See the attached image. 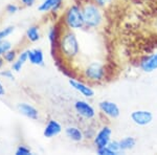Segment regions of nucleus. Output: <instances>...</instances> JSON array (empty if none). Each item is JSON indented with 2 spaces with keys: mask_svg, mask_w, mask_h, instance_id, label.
<instances>
[{
  "mask_svg": "<svg viewBox=\"0 0 157 155\" xmlns=\"http://www.w3.org/2000/svg\"><path fill=\"white\" fill-rule=\"evenodd\" d=\"M82 11L86 26L91 27V29H95V27L100 26L103 21V15L101 10L98 9V6L87 4Z\"/></svg>",
  "mask_w": 157,
  "mask_h": 155,
  "instance_id": "obj_1",
  "label": "nucleus"
},
{
  "mask_svg": "<svg viewBox=\"0 0 157 155\" xmlns=\"http://www.w3.org/2000/svg\"><path fill=\"white\" fill-rule=\"evenodd\" d=\"M60 48L66 57H75L78 54V50H80V46H78V42L75 35L71 32L65 34L60 42Z\"/></svg>",
  "mask_w": 157,
  "mask_h": 155,
  "instance_id": "obj_2",
  "label": "nucleus"
},
{
  "mask_svg": "<svg viewBox=\"0 0 157 155\" xmlns=\"http://www.w3.org/2000/svg\"><path fill=\"white\" fill-rule=\"evenodd\" d=\"M65 21H66V24L70 29H82L85 25L83 11L78 6H72L71 7H69V10L66 13Z\"/></svg>",
  "mask_w": 157,
  "mask_h": 155,
  "instance_id": "obj_3",
  "label": "nucleus"
},
{
  "mask_svg": "<svg viewBox=\"0 0 157 155\" xmlns=\"http://www.w3.org/2000/svg\"><path fill=\"white\" fill-rule=\"evenodd\" d=\"M105 67L100 62H92L85 69V76L91 81H102L105 77Z\"/></svg>",
  "mask_w": 157,
  "mask_h": 155,
  "instance_id": "obj_4",
  "label": "nucleus"
},
{
  "mask_svg": "<svg viewBox=\"0 0 157 155\" xmlns=\"http://www.w3.org/2000/svg\"><path fill=\"white\" fill-rule=\"evenodd\" d=\"M111 136H112V130H111L110 127H102V129H100V131L94 136V145L97 149L108 146V144L111 141Z\"/></svg>",
  "mask_w": 157,
  "mask_h": 155,
  "instance_id": "obj_5",
  "label": "nucleus"
},
{
  "mask_svg": "<svg viewBox=\"0 0 157 155\" xmlns=\"http://www.w3.org/2000/svg\"><path fill=\"white\" fill-rule=\"evenodd\" d=\"M131 119L137 126H147L153 121V114L148 110H135L131 113Z\"/></svg>",
  "mask_w": 157,
  "mask_h": 155,
  "instance_id": "obj_6",
  "label": "nucleus"
},
{
  "mask_svg": "<svg viewBox=\"0 0 157 155\" xmlns=\"http://www.w3.org/2000/svg\"><path fill=\"white\" fill-rule=\"evenodd\" d=\"M75 109L78 112V114H80L84 118L90 119L95 116L94 108L86 101H77L75 104Z\"/></svg>",
  "mask_w": 157,
  "mask_h": 155,
  "instance_id": "obj_7",
  "label": "nucleus"
},
{
  "mask_svg": "<svg viewBox=\"0 0 157 155\" xmlns=\"http://www.w3.org/2000/svg\"><path fill=\"white\" fill-rule=\"evenodd\" d=\"M98 107H100L101 111L104 114H106V115L111 118H118L121 114V110L118 108V106L111 101H102L98 104Z\"/></svg>",
  "mask_w": 157,
  "mask_h": 155,
  "instance_id": "obj_8",
  "label": "nucleus"
},
{
  "mask_svg": "<svg viewBox=\"0 0 157 155\" xmlns=\"http://www.w3.org/2000/svg\"><path fill=\"white\" fill-rule=\"evenodd\" d=\"M69 84H70V86H71L73 89H75L78 92H80L81 95H83L85 98H92V96L94 95V90H93L91 87H89V86H87L86 84H84V83L78 82V81H77V80H72V79H70Z\"/></svg>",
  "mask_w": 157,
  "mask_h": 155,
  "instance_id": "obj_9",
  "label": "nucleus"
},
{
  "mask_svg": "<svg viewBox=\"0 0 157 155\" xmlns=\"http://www.w3.org/2000/svg\"><path fill=\"white\" fill-rule=\"evenodd\" d=\"M140 68L145 72H152L157 69V52L147 56L140 62Z\"/></svg>",
  "mask_w": 157,
  "mask_h": 155,
  "instance_id": "obj_10",
  "label": "nucleus"
},
{
  "mask_svg": "<svg viewBox=\"0 0 157 155\" xmlns=\"http://www.w3.org/2000/svg\"><path fill=\"white\" fill-rule=\"evenodd\" d=\"M61 131H62V127H61L60 124L57 121H55V119H50L46 127H45L43 134H44L45 137L52 138V137L58 135Z\"/></svg>",
  "mask_w": 157,
  "mask_h": 155,
  "instance_id": "obj_11",
  "label": "nucleus"
},
{
  "mask_svg": "<svg viewBox=\"0 0 157 155\" xmlns=\"http://www.w3.org/2000/svg\"><path fill=\"white\" fill-rule=\"evenodd\" d=\"M18 109L22 114H24L25 116H27V118H29L36 119V118H38V115H39L37 109L26 103L19 104Z\"/></svg>",
  "mask_w": 157,
  "mask_h": 155,
  "instance_id": "obj_12",
  "label": "nucleus"
},
{
  "mask_svg": "<svg viewBox=\"0 0 157 155\" xmlns=\"http://www.w3.org/2000/svg\"><path fill=\"white\" fill-rule=\"evenodd\" d=\"M62 3V0H45L44 2H42L39 6V11L40 12H48V11H57L59 9V6Z\"/></svg>",
  "mask_w": 157,
  "mask_h": 155,
  "instance_id": "obj_13",
  "label": "nucleus"
},
{
  "mask_svg": "<svg viewBox=\"0 0 157 155\" xmlns=\"http://www.w3.org/2000/svg\"><path fill=\"white\" fill-rule=\"evenodd\" d=\"M29 60L34 65H42L43 64V52L41 49H33L29 50Z\"/></svg>",
  "mask_w": 157,
  "mask_h": 155,
  "instance_id": "obj_14",
  "label": "nucleus"
},
{
  "mask_svg": "<svg viewBox=\"0 0 157 155\" xmlns=\"http://www.w3.org/2000/svg\"><path fill=\"white\" fill-rule=\"evenodd\" d=\"M65 133L73 141H81L83 139V137H84L83 132L78 127H68L65 130Z\"/></svg>",
  "mask_w": 157,
  "mask_h": 155,
  "instance_id": "obj_15",
  "label": "nucleus"
},
{
  "mask_svg": "<svg viewBox=\"0 0 157 155\" xmlns=\"http://www.w3.org/2000/svg\"><path fill=\"white\" fill-rule=\"evenodd\" d=\"M120 144L121 151H127V150H131L135 147L136 141L132 136H126L121 141H120Z\"/></svg>",
  "mask_w": 157,
  "mask_h": 155,
  "instance_id": "obj_16",
  "label": "nucleus"
},
{
  "mask_svg": "<svg viewBox=\"0 0 157 155\" xmlns=\"http://www.w3.org/2000/svg\"><path fill=\"white\" fill-rule=\"evenodd\" d=\"M26 36L32 42H36L40 39V34H39V29L37 26H32L27 29L26 32Z\"/></svg>",
  "mask_w": 157,
  "mask_h": 155,
  "instance_id": "obj_17",
  "label": "nucleus"
},
{
  "mask_svg": "<svg viewBox=\"0 0 157 155\" xmlns=\"http://www.w3.org/2000/svg\"><path fill=\"white\" fill-rule=\"evenodd\" d=\"M58 38H59V32H58V29L57 27H52L48 33V39H49L50 43L52 44V46H55V44H57Z\"/></svg>",
  "mask_w": 157,
  "mask_h": 155,
  "instance_id": "obj_18",
  "label": "nucleus"
},
{
  "mask_svg": "<svg viewBox=\"0 0 157 155\" xmlns=\"http://www.w3.org/2000/svg\"><path fill=\"white\" fill-rule=\"evenodd\" d=\"M108 147L110 148L111 150H112L114 153L117 155V154H120L121 152H123L121 151V144H120V141H111L110 143L108 144Z\"/></svg>",
  "mask_w": 157,
  "mask_h": 155,
  "instance_id": "obj_19",
  "label": "nucleus"
},
{
  "mask_svg": "<svg viewBox=\"0 0 157 155\" xmlns=\"http://www.w3.org/2000/svg\"><path fill=\"white\" fill-rule=\"evenodd\" d=\"M12 45L10 42L7 41H0V55L2 54H6V52H9L10 49H11Z\"/></svg>",
  "mask_w": 157,
  "mask_h": 155,
  "instance_id": "obj_20",
  "label": "nucleus"
},
{
  "mask_svg": "<svg viewBox=\"0 0 157 155\" xmlns=\"http://www.w3.org/2000/svg\"><path fill=\"white\" fill-rule=\"evenodd\" d=\"M98 154H100V155H116L108 146L98 149Z\"/></svg>",
  "mask_w": 157,
  "mask_h": 155,
  "instance_id": "obj_21",
  "label": "nucleus"
},
{
  "mask_svg": "<svg viewBox=\"0 0 157 155\" xmlns=\"http://www.w3.org/2000/svg\"><path fill=\"white\" fill-rule=\"evenodd\" d=\"M13 32H14V26H9V27H6V29H4L3 30H1V32H0V41L3 40L4 38L7 37L9 35H11Z\"/></svg>",
  "mask_w": 157,
  "mask_h": 155,
  "instance_id": "obj_22",
  "label": "nucleus"
},
{
  "mask_svg": "<svg viewBox=\"0 0 157 155\" xmlns=\"http://www.w3.org/2000/svg\"><path fill=\"white\" fill-rule=\"evenodd\" d=\"M32 152L29 148H26L25 146H20L18 149L16 150V155H30Z\"/></svg>",
  "mask_w": 157,
  "mask_h": 155,
  "instance_id": "obj_23",
  "label": "nucleus"
},
{
  "mask_svg": "<svg viewBox=\"0 0 157 155\" xmlns=\"http://www.w3.org/2000/svg\"><path fill=\"white\" fill-rule=\"evenodd\" d=\"M4 58H6V60L7 62H13V61L15 60V58H16V52H14V50H9V52H6V56H4Z\"/></svg>",
  "mask_w": 157,
  "mask_h": 155,
  "instance_id": "obj_24",
  "label": "nucleus"
},
{
  "mask_svg": "<svg viewBox=\"0 0 157 155\" xmlns=\"http://www.w3.org/2000/svg\"><path fill=\"white\" fill-rule=\"evenodd\" d=\"M112 0H94V2L97 3V6H106L109 3H111Z\"/></svg>",
  "mask_w": 157,
  "mask_h": 155,
  "instance_id": "obj_25",
  "label": "nucleus"
},
{
  "mask_svg": "<svg viewBox=\"0 0 157 155\" xmlns=\"http://www.w3.org/2000/svg\"><path fill=\"white\" fill-rule=\"evenodd\" d=\"M0 75L3 76V77H6V78H9L10 80H14V76H13V73H12L11 70H6V72H0Z\"/></svg>",
  "mask_w": 157,
  "mask_h": 155,
  "instance_id": "obj_26",
  "label": "nucleus"
},
{
  "mask_svg": "<svg viewBox=\"0 0 157 155\" xmlns=\"http://www.w3.org/2000/svg\"><path fill=\"white\" fill-rule=\"evenodd\" d=\"M17 6H15V4H9V6H6V11L9 13H16L17 12Z\"/></svg>",
  "mask_w": 157,
  "mask_h": 155,
  "instance_id": "obj_27",
  "label": "nucleus"
},
{
  "mask_svg": "<svg viewBox=\"0 0 157 155\" xmlns=\"http://www.w3.org/2000/svg\"><path fill=\"white\" fill-rule=\"evenodd\" d=\"M26 6H32L35 3V0H21Z\"/></svg>",
  "mask_w": 157,
  "mask_h": 155,
  "instance_id": "obj_28",
  "label": "nucleus"
},
{
  "mask_svg": "<svg viewBox=\"0 0 157 155\" xmlns=\"http://www.w3.org/2000/svg\"><path fill=\"white\" fill-rule=\"evenodd\" d=\"M4 92H6V91H4L3 86H2V84L0 83V95H4Z\"/></svg>",
  "mask_w": 157,
  "mask_h": 155,
  "instance_id": "obj_29",
  "label": "nucleus"
},
{
  "mask_svg": "<svg viewBox=\"0 0 157 155\" xmlns=\"http://www.w3.org/2000/svg\"><path fill=\"white\" fill-rule=\"evenodd\" d=\"M1 65H2V60L0 59V67H1Z\"/></svg>",
  "mask_w": 157,
  "mask_h": 155,
  "instance_id": "obj_30",
  "label": "nucleus"
}]
</instances>
